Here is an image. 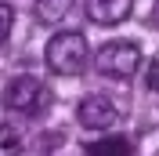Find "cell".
<instances>
[{
	"label": "cell",
	"instance_id": "cell-1",
	"mask_svg": "<svg viewBox=\"0 0 159 156\" xmlns=\"http://www.w3.org/2000/svg\"><path fill=\"white\" fill-rule=\"evenodd\" d=\"M43 58H47V69L51 73H58V76H76L87 69V58H90V44L83 33L76 29H61L47 40V51H43Z\"/></svg>",
	"mask_w": 159,
	"mask_h": 156
},
{
	"label": "cell",
	"instance_id": "cell-2",
	"mask_svg": "<svg viewBox=\"0 0 159 156\" xmlns=\"http://www.w3.org/2000/svg\"><path fill=\"white\" fill-rule=\"evenodd\" d=\"M94 66H98L101 76L130 80L141 69V47L134 44V40H109V44L94 55Z\"/></svg>",
	"mask_w": 159,
	"mask_h": 156
},
{
	"label": "cell",
	"instance_id": "cell-3",
	"mask_svg": "<svg viewBox=\"0 0 159 156\" xmlns=\"http://www.w3.org/2000/svg\"><path fill=\"white\" fill-rule=\"evenodd\" d=\"M4 105L11 113H25V116H36L51 105V87L36 76H15L4 87Z\"/></svg>",
	"mask_w": 159,
	"mask_h": 156
},
{
	"label": "cell",
	"instance_id": "cell-4",
	"mask_svg": "<svg viewBox=\"0 0 159 156\" xmlns=\"http://www.w3.org/2000/svg\"><path fill=\"white\" fill-rule=\"evenodd\" d=\"M76 116H80V124L87 127V131H105V127H112V124H116L119 109L112 105L109 98H101V95H90V98H83V102H80Z\"/></svg>",
	"mask_w": 159,
	"mask_h": 156
},
{
	"label": "cell",
	"instance_id": "cell-5",
	"mask_svg": "<svg viewBox=\"0 0 159 156\" xmlns=\"http://www.w3.org/2000/svg\"><path fill=\"white\" fill-rule=\"evenodd\" d=\"M134 7V0H87V18L98 26H116Z\"/></svg>",
	"mask_w": 159,
	"mask_h": 156
},
{
	"label": "cell",
	"instance_id": "cell-6",
	"mask_svg": "<svg viewBox=\"0 0 159 156\" xmlns=\"http://www.w3.org/2000/svg\"><path fill=\"white\" fill-rule=\"evenodd\" d=\"M33 11H36V18L43 22V26H54L58 18H65L69 0H33Z\"/></svg>",
	"mask_w": 159,
	"mask_h": 156
},
{
	"label": "cell",
	"instance_id": "cell-7",
	"mask_svg": "<svg viewBox=\"0 0 159 156\" xmlns=\"http://www.w3.org/2000/svg\"><path fill=\"white\" fill-rule=\"evenodd\" d=\"M87 156H130V142L127 138H105L87 145Z\"/></svg>",
	"mask_w": 159,
	"mask_h": 156
},
{
	"label": "cell",
	"instance_id": "cell-8",
	"mask_svg": "<svg viewBox=\"0 0 159 156\" xmlns=\"http://www.w3.org/2000/svg\"><path fill=\"white\" fill-rule=\"evenodd\" d=\"M22 153V134L11 124H0V156H18Z\"/></svg>",
	"mask_w": 159,
	"mask_h": 156
},
{
	"label": "cell",
	"instance_id": "cell-9",
	"mask_svg": "<svg viewBox=\"0 0 159 156\" xmlns=\"http://www.w3.org/2000/svg\"><path fill=\"white\" fill-rule=\"evenodd\" d=\"M11 26H15V11L7 7V4H0V44L7 40V33H11Z\"/></svg>",
	"mask_w": 159,
	"mask_h": 156
},
{
	"label": "cell",
	"instance_id": "cell-10",
	"mask_svg": "<svg viewBox=\"0 0 159 156\" xmlns=\"http://www.w3.org/2000/svg\"><path fill=\"white\" fill-rule=\"evenodd\" d=\"M145 84H148V87H152V91H156V95H159V58L152 62L148 69H145Z\"/></svg>",
	"mask_w": 159,
	"mask_h": 156
},
{
	"label": "cell",
	"instance_id": "cell-11",
	"mask_svg": "<svg viewBox=\"0 0 159 156\" xmlns=\"http://www.w3.org/2000/svg\"><path fill=\"white\" fill-rule=\"evenodd\" d=\"M148 22H152V26H159V0H156V7H152V15H148Z\"/></svg>",
	"mask_w": 159,
	"mask_h": 156
}]
</instances>
